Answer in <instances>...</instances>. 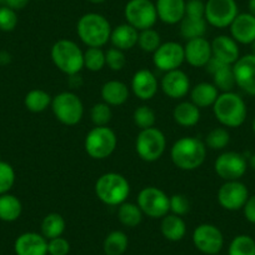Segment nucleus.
Masks as SVG:
<instances>
[{"mask_svg": "<svg viewBox=\"0 0 255 255\" xmlns=\"http://www.w3.org/2000/svg\"><path fill=\"white\" fill-rule=\"evenodd\" d=\"M23 212V204L13 194L0 195V220L6 223L15 222L20 218Z\"/></svg>", "mask_w": 255, "mask_h": 255, "instance_id": "obj_30", "label": "nucleus"}, {"mask_svg": "<svg viewBox=\"0 0 255 255\" xmlns=\"http://www.w3.org/2000/svg\"><path fill=\"white\" fill-rule=\"evenodd\" d=\"M68 84H69V87L73 88V89H79V88H82L83 84H84V80H83V78L80 77V74L69 75Z\"/></svg>", "mask_w": 255, "mask_h": 255, "instance_id": "obj_50", "label": "nucleus"}, {"mask_svg": "<svg viewBox=\"0 0 255 255\" xmlns=\"http://www.w3.org/2000/svg\"><path fill=\"white\" fill-rule=\"evenodd\" d=\"M205 68L213 75V84L218 88L219 92H233L234 87L237 85L234 72H233V65L222 63L220 60L212 56Z\"/></svg>", "mask_w": 255, "mask_h": 255, "instance_id": "obj_19", "label": "nucleus"}, {"mask_svg": "<svg viewBox=\"0 0 255 255\" xmlns=\"http://www.w3.org/2000/svg\"><path fill=\"white\" fill-rule=\"evenodd\" d=\"M105 65V51L102 48H88L84 51V68L89 72H100Z\"/></svg>", "mask_w": 255, "mask_h": 255, "instance_id": "obj_37", "label": "nucleus"}, {"mask_svg": "<svg viewBox=\"0 0 255 255\" xmlns=\"http://www.w3.org/2000/svg\"><path fill=\"white\" fill-rule=\"evenodd\" d=\"M51 99L48 92L43 89H33L26 93L24 98V105L31 113H43L51 105Z\"/></svg>", "mask_w": 255, "mask_h": 255, "instance_id": "obj_34", "label": "nucleus"}, {"mask_svg": "<svg viewBox=\"0 0 255 255\" xmlns=\"http://www.w3.org/2000/svg\"><path fill=\"white\" fill-rule=\"evenodd\" d=\"M185 0H156L158 19L169 25L180 23L185 16Z\"/></svg>", "mask_w": 255, "mask_h": 255, "instance_id": "obj_24", "label": "nucleus"}, {"mask_svg": "<svg viewBox=\"0 0 255 255\" xmlns=\"http://www.w3.org/2000/svg\"><path fill=\"white\" fill-rule=\"evenodd\" d=\"M207 148L213 150H222L230 143V134L225 128H214L207 134L204 140Z\"/></svg>", "mask_w": 255, "mask_h": 255, "instance_id": "obj_36", "label": "nucleus"}, {"mask_svg": "<svg viewBox=\"0 0 255 255\" xmlns=\"http://www.w3.org/2000/svg\"><path fill=\"white\" fill-rule=\"evenodd\" d=\"M207 31V20L204 18L184 16L180 21V34L186 41L195 38H203Z\"/></svg>", "mask_w": 255, "mask_h": 255, "instance_id": "obj_35", "label": "nucleus"}, {"mask_svg": "<svg viewBox=\"0 0 255 255\" xmlns=\"http://www.w3.org/2000/svg\"><path fill=\"white\" fill-rule=\"evenodd\" d=\"M169 205H170L171 214L184 217L190 210V202L188 197L184 194H174L169 198Z\"/></svg>", "mask_w": 255, "mask_h": 255, "instance_id": "obj_44", "label": "nucleus"}, {"mask_svg": "<svg viewBox=\"0 0 255 255\" xmlns=\"http://www.w3.org/2000/svg\"><path fill=\"white\" fill-rule=\"evenodd\" d=\"M160 34L156 30H154L153 28L139 31L138 45L145 53H154L160 46Z\"/></svg>", "mask_w": 255, "mask_h": 255, "instance_id": "obj_39", "label": "nucleus"}, {"mask_svg": "<svg viewBox=\"0 0 255 255\" xmlns=\"http://www.w3.org/2000/svg\"><path fill=\"white\" fill-rule=\"evenodd\" d=\"M207 145L195 136H183L173 144L170 149L171 161L181 170H195L207 158Z\"/></svg>", "mask_w": 255, "mask_h": 255, "instance_id": "obj_1", "label": "nucleus"}, {"mask_svg": "<svg viewBox=\"0 0 255 255\" xmlns=\"http://www.w3.org/2000/svg\"><path fill=\"white\" fill-rule=\"evenodd\" d=\"M185 61L194 68H203L212 59V43L203 36L186 41L184 45Z\"/></svg>", "mask_w": 255, "mask_h": 255, "instance_id": "obj_17", "label": "nucleus"}, {"mask_svg": "<svg viewBox=\"0 0 255 255\" xmlns=\"http://www.w3.org/2000/svg\"><path fill=\"white\" fill-rule=\"evenodd\" d=\"M90 118L95 127H107L113 118L112 108L104 102L97 103L90 110Z\"/></svg>", "mask_w": 255, "mask_h": 255, "instance_id": "obj_41", "label": "nucleus"}, {"mask_svg": "<svg viewBox=\"0 0 255 255\" xmlns=\"http://www.w3.org/2000/svg\"><path fill=\"white\" fill-rule=\"evenodd\" d=\"M185 16L205 19V3L203 0H188L185 3Z\"/></svg>", "mask_w": 255, "mask_h": 255, "instance_id": "obj_47", "label": "nucleus"}, {"mask_svg": "<svg viewBox=\"0 0 255 255\" xmlns=\"http://www.w3.org/2000/svg\"><path fill=\"white\" fill-rule=\"evenodd\" d=\"M105 64L108 68L114 72H120L124 69L125 64H127V58H125L124 51L117 48H110L105 51Z\"/></svg>", "mask_w": 255, "mask_h": 255, "instance_id": "obj_43", "label": "nucleus"}, {"mask_svg": "<svg viewBox=\"0 0 255 255\" xmlns=\"http://www.w3.org/2000/svg\"><path fill=\"white\" fill-rule=\"evenodd\" d=\"M95 194L105 205L119 207L127 202L130 194V184L124 175L110 171L98 178L95 183Z\"/></svg>", "mask_w": 255, "mask_h": 255, "instance_id": "obj_2", "label": "nucleus"}, {"mask_svg": "<svg viewBox=\"0 0 255 255\" xmlns=\"http://www.w3.org/2000/svg\"><path fill=\"white\" fill-rule=\"evenodd\" d=\"M15 183V170L6 161L0 160V195L6 194Z\"/></svg>", "mask_w": 255, "mask_h": 255, "instance_id": "obj_42", "label": "nucleus"}, {"mask_svg": "<svg viewBox=\"0 0 255 255\" xmlns=\"http://www.w3.org/2000/svg\"><path fill=\"white\" fill-rule=\"evenodd\" d=\"M215 118L222 125L238 128L247 119V105L243 98L234 92L222 93L213 105Z\"/></svg>", "mask_w": 255, "mask_h": 255, "instance_id": "obj_5", "label": "nucleus"}, {"mask_svg": "<svg viewBox=\"0 0 255 255\" xmlns=\"http://www.w3.org/2000/svg\"><path fill=\"white\" fill-rule=\"evenodd\" d=\"M235 83L247 94L255 95V55L249 54L233 64Z\"/></svg>", "mask_w": 255, "mask_h": 255, "instance_id": "obj_16", "label": "nucleus"}, {"mask_svg": "<svg viewBox=\"0 0 255 255\" xmlns=\"http://www.w3.org/2000/svg\"><path fill=\"white\" fill-rule=\"evenodd\" d=\"M127 23L138 31L150 29L158 20L155 4L151 0H129L124 8Z\"/></svg>", "mask_w": 255, "mask_h": 255, "instance_id": "obj_9", "label": "nucleus"}, {"mask_svg": "<svg viewBox=\"0 0 255 255\" xmlns=\"http://www.w3.org/2000/svg\"><path fill=\"white\" fill-rule=\"evenodd\" d=\"M229 255H255V242L249 235H238L229 245Z\"/></svg>", "mask_w": 255, "mask_h": 255, "instance_id": "obj_38", "label": "nucleus"}, {"mask_svg": "<svg viewBox=\"0 0 255 255\" xmlns=\"http://www.w3.org/2000/svg\"><path fill=\"white\" fill-rule=\"evenodd\" d=\"M0 160H1V159H0Z\"/></svg>", "mask_w": 255, "mask_h": 255, "instance_id": "obj_58", "label": "nucleus"}, {"mask_svg": "<svg viewBox=\"0 0 255 255\" xmlns=\"http://www.w3.org/2000/svg\"><path fill=\"white\" fill-rule=\"evenodd\" d=\"M129 239L122 230H113L105 237L103 243V250L105 255H123L128 249Z\"/></svg>", "mask_w": 255, "mask_h": 255, "instance_id": "obj_31", "label": "nucleus"}, {"mask_svg": "<svg viewBox=\"0 0 255 255\" xmlns=\"http://www.w3.org/2000/svg\"><path fill=\"white\" fill-rule=\"evenodd\" d=\"M77 33L88 48H103L110 41L112 26L105 16L98 13H88L78 21Z\"/></svg>", "mask_w": 255, "mask_h": 255, "instance_id": "obj_3", "label": "nucleus"}, {"mask_svg": "<svg viewBox=\"0 0 255 255\" xmlns=\"http://www.w3.org/2000/svg\"><path fill=\"white\" fill-rule=\"evenodd\" d=\"M250 166L255 170V154H253V155L250 156Z\"/></svg>", "mask_w": 255, "mask_h": 255, "instance_id": "obj_53", "label": "nucleus"}, {"mask_svg": "<svg viewBox=\"0 0 255 255\" xmlns=\"http://www.w3.org/2000/svg\"><path fill=\"white\" fill-rule=\"evenodd\" d=\"M50 107L56 120L68 127L79 124L84 115L82 99L73 92H61L56 94L51 99Z\"/></svg>", "mask_w": 255, "mask_h": 255, "instance_id": "obj_6", "label": "nucleus"}, {"mask_svg": "<svg viewBox=\"0 0 255 255\" xmlns=\"http://www.w3.org/2000/svg\"><path fill=\"white\" fill-rule=\"evenodd\" d=\"M14 252L16 255H46L48 240L38 233H23L14 243Z\"/></svg>", "mask_w": 255, "mask_h": 255, "instance_id": "obj_20", "label": "nucleus"}, {"mask_svg": "<svg viewBox=\"0 0 255 255\" xmlns=\"http://www.w3.org/2000/svg\"><path fill=\"white\" fill-rule=\"evenodd\" d=\"M4 1H5V0H0V3H4Z\"/></svg>", "mask_w": 255, "mask_h": 255, "instance_id": "obj_57", "label": "nucleus"}, {"mask_svg": "<svg viewBox=\"0 0 255 255\" xmlns=\"http://www.w3.org/2000/svg\"><path fill=\"white\" fill-rule=\"evenodd\" d=\"M70 252V244L65 238L58 237L48 240L49 255H68Z\"/></svg>", "mask_w": 255, "mask_h": 255, "instance_id": "obj_46", "label": "nucleus"}, {"mask_svg": "<svg viewBox=\"0 0 255 255\" xmlns=\"http://www.w3.org/2000/svg\"><path fill=\"white\" fill-rule=\"evenodd\" d=\"M166 148V139L158 128H148L139 131L135 140V150L139 158L148 163L159 160Z\"/></svg>", "mask_w": 255, "mask_h": 255, "instance_id": "obj_8", "label": "nucleus"}, {"mask_svg": "<svg viewBox=\"0 0 255 255\" xmlns=\"http://www.w3.org/2000/svg\"><path fill=\"white\" fill-rule=\"evenodd\" d=\"M218 97H219V90L213 83H199L190 89L191 103L197 105L199 109L213 107Z\"/></svg>", "mask_w": 255, "mask_h": 255, "instance_id": "obj_27", "label": "nucleus"}, {"mask_svg": "<svg viewBox=\"0 0 255 255\" xmlns=\"http://www.w3.org/2000/svg\"><path fill=\"white\" fill-rule=\"evenodd\" d=\"M134 124L138 128H140V130L143 129H148V128H153L156 122L155 112L151 109L148 105H141L134 110L133 114Z\"/></svg>", "mask_w": 255, "mask_h": 255, "instance_id": "obj_40", "label": "nucleus"}, {"mask_svg": "<svg viewBox=\"0 0 255 255\" xmlns=\"http://www.w3.org/2000/svg\"><path fill=\"white\" fill-rule=\"evenodd\" d=\"M65 227H67V223H65L63 215L58 214V213H50V214L45 215L41 222V235L46 240L61 237Z\"/></svg>", "mask_w": 255, "mask_h": 255, "instance_id": "obj_32", "label": "nucleus"}, {"mask_svg": "<svg viewBox=\"0 0 255 255\" xmlns=\"http://www.w3.org/2000/svg\"><path fill=\"white\" fill-rule=\"evenodd\" d=\"M169 198L165 191L156 186H145L139 193L136 204L144 215L151 219H161L170 212Z\"/></svg>", "mask_w": 255, "mask_h": 255, "instance_id": "obj_10", "label": "nucleus"}, {"mask_svg": "<svg viewBox=\"0 0 255 255\" xmlns=\"http://www.w3.org/2000/svg\"><path fill=\"white\" fill-rule=\"evenodd\" d=\"M143 212L138 204L134 203L124 202L118 208V219L124 227L127 228H135L143 220Z\"/></svg>", "mask_w": 255, "mask_h": 255, "instance_id": "obj_33", "label": "nucleus"}, {"mask_svg": "<svg viewBox=\"0 0 255 255\" xmlns=\"http://www.w3.org/2000/svg\"><path fill=\"white\" fill-rule=\"evenodd\" d=\"M253 130H254V133H255V118H254V120H253Z\"/></svg>", "mask_w": 255, "mask_h": 255, "instance_id": "obj_56", "label": "nucleus"}, {"mask_svg": "<svg viewBox=\"0 0 255 255\" xmlns=\"http://www.w3.org/2000/svg\"><path fill=\"white\" fill-rule=\"evenodd\" d=\"M248 8H249V13L252 15L255 16V0H249V3H248Z\"/></svg>", "mask_w": 255, "mask_h": 255, "instance_id": "obj_52", "label": "nucleus"}, {"mask_svg": "<svg viewBox=\"0 0 255 255\" xmlns=\"http://www.w3.org/2000/svg\"><path fill=\"white\" fill-rule=\"evenodd\" d=\"M248 163L244 155L237 151H225L220 154L214 163V170L225 181L239 180L245 174Z\"/></svg>", "mask_w": 255, "mask_h": 255, "instance_id": "obj_13", "label": "nucleus"}, {"mask_svg": "<svg viewBox=\"0 0 255 255\" xmlns=\"http://www.w3.org/2000/svg\"><path fill=\"white\" fill-rule=\"evenodd\" d=\"M252 49H253V55H255V40L252 43Z\"/></svg>", "mask_w": 255, "mask_h": 255, "instance_id": "obj_55", "label": "nucleus"}, {"mask_svg": "<svg viewBox=\"0 0 255 255\" xmlns=\"http://www.w3.org/2000/svg\"><path fill=\"white\" fill-rule=\"evenodd\" d=\"M160 230L163 237L170 242H179L186 234V224L183 218L175 214H166L161 218Z\"/></svg>", "mask_w": 255, "mask_h": 255, "instance_id": "obj_28", "label": "nucleus"}, {"mask_svg": "<svg viewBox=\"0 0 255 255\" xmlns=\"http://www.w3.org/2000/svg\"><path fill=\"white\" fill-rule=\"evenodd\" d=\"M243 210H244V215L248 222L255 224V195L248 198Z\"/></svg>", "mask_w": 255, "mask_h": 255, "instance_id": "obj_48", "label": "nucleus"}, {"mask_svg": "<svg viewBox=\"0 0 255 255\" xmlns=\"http://www.w3.org/2000/svg\"><path fill=\"white\" fill-rule=\"evenodd\" d=\"M103 102L110 107H119L129 99V88L120 80H109L105 83L100 90Z\"/></svg>", "mask_w": 255, "mask_h": 255, "instance_id": "obj_26", "label": "nucleus"}, {"mask_svg": "<svg viewBox=\"0 0 255 255\" xmlns=\"http://www.w3.org/2000/svg\"><path fill=\"white\" fill-rule=\"evenodd\" d=\"M88 1H90L92 4H102L104 3L105 0H88Z\"/></svg>", "mask_w": 255, "mask_h": 255, "instance_id": "obj_54", "label": "nucleus"}, {"mask_svg": "<svg viewBox=\"0 0 255 255\" xmlns=\"http://www.w3.org/2000/svg\"><path fill=\"white\" fill-rule=\"evenodd\" d=\"M183 61H185L184 46L176 41L160 44V46L153 53L154 65L161 72L166 73L179 69Z\"/></svg>", "mask_w": 255, "mask_h": 255, "instance_id": "obj_15", "label": "nucleus"}, {"mask_svg": "<svg viewBox=\"0 0 255 255\" xmlns=\"http://www.w3.org/2000/svg\"><path fill=\"white\" fill-rule=\"evenodd\" d=\"M29 0H5L4 4L8 8L13 9V10H20V9H24L26 5H28Z\"/></svg>", "mask_w": 255, "mask_h": 255, "instance_id": "obj_49", "label": "nucleus"}, {"mask_svg": "<svg viewBox=\"0 0 255 255\" xmlns=\"http://www.w3.org/2000/svg\"><path fill=\"white\" fill-rule=\"evenodd\" d=\"M193 243L199 252L207 255H217L224 245V237L218 227L200 224L193 232Z\"/></svg>", "mask_w": 255, "mask_h": 255, "instance_id": "obj_12", "label": "nucleus"}, {"mask_svg": "<svg viewBox=\"0 0 255 255\" xmlns=\"http://www.w3.org/2000/svg\"><path fill=\"white\" fill-rule=\"evenodd\" d=\"M230 33L237 43L252 44L255 40V16L250 13L238 14L230 24Z\"/></svg>", "mask_w": 255, "mask_h": 255, "instance_id": "obj_22", "label": "nucleus"}, {"mask_svg": "<svg viewBox=\"0 0 255 255\" xmlns=\"http://www.w3.org/2000/svg\"><path fill=\"white\" fill-rule=\"evenodd\" d=\"M138 38L139 31L128 23L115 26L114 29H112L110 34V41L113 46L123 51L133 49L138 44Z\"/></svg>", "mask_w": 255, "mask_h": 255, "instance_id": "obj_25", "label": "nucleus"}, {"mask_svg": "<svg viewBox=\"0 0 255 255\" xmlns=\"http://www.w3.org/2000/svg\"><path fill=\"white\" fill-rule=\"evenodd\" d=\"M173 118L180 127H194L200 120V109L191 102H181L174 108Z\"/></svg>", "mask_w": 255, "mask_h": 255, "instance_id": "obj_29", "label": "nucleus"}, {"mask_svg": "<svg viewBox=\"0 0 255 255\" xmlns=\"http://www.w3.org/2000/svg\"><path fill=\"white\" fill-rule=\"evenodd\" d=\"M248 198L249 191L247 185L239 180L225 181L218 190V202L220 207L229 212L243 209Z\"/></svg>", "mask_w": 255, "mask_h": 255, "instance_id": "obj_14", "label": "nucleus"}, {"mask_svg": "<svg viewBox=\"0 0 255 255\" xmlns=\"http://www.w3.org/2000/svg\"><path fill=\"white\" fill-rule=\"evenodd\" d=\"M238 14L235 0H208L205 3V20L214 28H228Z\"/></svg>", "mask_w": 255, "mask_h": 255, "instance_id": "obj_11", "label": "nucleus"}, {"mask_svg": "<svg viewBox=\"0 0 255 255\" xmlns=\"http://www.w3.org/2000/svg\"><path fill=\"white\" fill-rule=\"evenodd\" d=\"M50 56L54 65L68 77L79 74L84 68V51L75 41L69 39L55 41L51 46Z\"/></svg>", "mask_w": 255, "mask_h": 255, "instance_id": "obj_4", "label": "nucleus"}, {"mask_svg": "<svg viewBox=\"0 0 255 255\" xmlns=\"http://www.w3.org/2000/svg\"><path fill=\"white\" fill-rule=\"evenodd\" d=\"M118 138L109 127H95L87 134L84 148L88 155L95 160H103L114 153Z\"/></svg>", "mask_w": 255, "mask_h": 255, "instance_id": "obj_7", "label": "nucleus"}, {"mask_svg": "<svg viewBox=\"0 0 255 255\" xmlns=\"http://www.w3.org/2000/svg\"><path fill=\"white\" fill-rule=\"evenodd\" d=\"M11 61V55L5 50L0 51V65H8Z\"/></svg>", "mask_w": 255, "mask_h": 255, "instance_id": "obj_51", "label": "nucleus"}, {"mask_svg": "<svg viewBox=\"0 0 255 255\" xmlns=\"http://www.w3.org/2000/svg\"><path fill=\"white\" fill-rule=\"evenodd\" d=\"M161 90L171 99H181L190 93V80L180 69L166 72L160 83Z\"/></svg>", "mask_w": 255, "mask_h": 255, "instance_id": "obj_18", "label": "nucleus"}, {"mask_svg": "<svg viewBox=\"0 0 255 255\" xmlns=\"http://www.w3.org/2000/svg\"><path fill=\"white\" fill-rule=\"evenodd\" d=\"M158 79L149 69H140L133 75L131 90L134 95L140 100H150L158 93Z\"/></svg>", "mask_w": 255, "mask_h": 255, "instance_id": "obj_21", "label": "nucleus"}, {"mask_svg": "<svg viewBox=\"0 0 255 255\" xmlns=\"http://www.w3.org/2000/svg\"><path fill=\"white\" fill-rule=\"evenodd\" d=\"M213 58L218 59L222 63L233 65L240 58L238 43L228 35H219L212 41Z\"/></svg>", "mask_w": 255, "mask_h": 255, "instance_id": "obj_23", "label": "nucleus"}, {"mask_svg": "<svg viewBox=\"0 0 255 255\" xmlns=\"http://www.w3.org/2000/svg\"><path fill=\"white\" fill-rule=\"evenodd\" d=\"M16 25H18V15L15 10L8 6H1L0 8V30L13 31Z\"/></svg>", "mask_w": 255, "mask_h": 255, "instance_id": "obj_45", "label": "nucleus"}]
</instances>
